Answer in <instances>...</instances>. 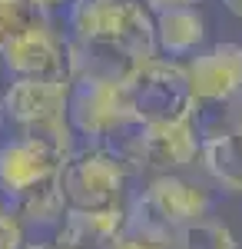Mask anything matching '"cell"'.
I'll list each match as a JSON object with an SVG mask.
<instances>
[{"instance_id":"cell-1","label":"cell","mask_w":242,"mask_h":249,"mask_svg":"<svg viewBox=\"0 0 242 249\" xmlns=\"http://www.w3.org/2000/svg\"><path fill=\"white\" fill-rule=\"evenodd\" d=\"M123 93L130 113L143 126H173L189 123L196 110V96L189 90L186 67L166 57L136 63L123 77Z\"/></svg>"},{"instance_id":"cell-2","label":"cell","mask_w":242,"mask_h":249,"mask_svg":"<svg viewBox=\"0 0 242 249\" xmlns=\"http://www.w3.org/2000/svg\"><path fill=\"white\" fill-rule=\"evenodd\" d=\"M126 176L116 160L100 153L93 146L73 150L70 160L60 166V196L67 213H110L123 210Z\"/></svg>"},{"instance_id":"cell-3","label":"cell","mask_w":242,"mask_h":249,"mask_svg":"<svg viewBox=\"0 0 242 249\" xmlns=\"http://www.w3.org/2000/svg\"><path fill=\"white\" fill-rule=\"evenodd\" d=\"M0 57H3V67L14 80H43V83L73 87V80L80 77L76 43L50 30V23H40L34 30H27Z\"/></svg>"},{"instance_id":"cell-4","label":"cell","mask_w":242,"mask_h":249,"mask_svg":"<svg viewBox=\"0 0 242 249\" xmlns=\"http://www.w3.org/2000/svg\"><path fill=\"white\" fill-rule=\"evenodd\" d=\"M67 120L76 136H86V143L96 146L123 123H130L133 113L126 107L123 80L100 77V73H80L70 87V107Z\"/></svg>"},{"instance_id":"cell-5","label":"cell","mask_w":242,"mask_h":249,"mask_svg":"<svg viewBox=\"0 0 242 249\" xmlns=\"http://www.w3.org/2000/svg\"><path fill=\"white\" fill-rule=\"evenodd\" d=\"M60 166H63L60 156H53L50 150H43L40 143L27 140V136L0 143V193L7 199V210L17 206L37 186L56 179Z\"/></svg>"},{"instance_id":"cell-6","label":"cell","mask_w":242,"mask_h":249,"mask_svg":"<svg viewBox=\"0 0 242 249\" xmlns=\"http://www.w3.org/2000/svg\"><path fill=\"white\" fill-rule=\"evenodd\" d=\"M133 206L143 210L149 219H156L163 230L176 232V230H183V226H189V223L206 219L212 199H209V193L203 186L186 183V179H179V176L169 173V176H156Z\"/></svg>"},{"instance_id":"cell-7","label":"cell","mask_w":242,"mask_h":249,"mask_svg":"<svg viewBox=\"0 0 242 249\" xmlns=\"http://www.w3.org/2000/svg\"><path fill=\"white\" fill-rule=\"evenodd\" d=\"M186 77L196 103H232L242 93V47L216 43L199 50L186 63Z\"/></svg>"},{"instance_id":"cell-8","label":"cell","mask_w":242,"mask_h":249,"mask_svg":"<svg viewBox=\"0 0 242 249\" xmlns=\"http://www.w3.org/2000/svg\"><path fill=\"white\" fill-rule=\"evenodd\" d=\"M0 96H3V116L14 120L20 130L67 120V107H70V87L43 83V80H10V87Z\"/></svg>"},{"instance_id":"cell-9","label":"cell","mask_w":242,"mask_h":249,"mask_svg":"<svg viewBox=\"0 0 242 249\" xmlns=\"http://www.w3.org/2000/svg\"><path fill=\"white\" fill-rule=\"evenodd\" d=\"M199 133L189 123H173V126H146L143 136V153H139V170H156L159 176H169L173 170H183L199 160Z\"/></svg>"},{"instance_id":"cell-10","label":"cell","mask_w":242,"mask_h":249,"mask_svg":"<svg viewBox=\"0 0 242 249\" xmlns=\"http://www.w3.org/2000/svg\"><path fill=\"white\" fill-rule=\"evenodd\" d=\"M126 230V210L110 213H67L53 243L67 249H113Z\"/></svg>"},{"instance_id":"cell-11","label":"cell","mask_w":242,"mask_h":249,"mask_svg":"<svg viewBox=\"0 0 242 249\" xmlns=\"http://www.w3.org/2000/svg\"><path fill=\"white\" fill-rule=\"evenodd\" d=\"M153 27H156V50H163L166 60L196 53L199 43L206 40V20L192 7H176V10L156 14Z\"/></svg>"},{"instance_id":"cell-12","label":"cell","mask_w":242,"mask_h":249,"mask_svg":"<svg viewBox=\"0 0 242 249\" xmlns=\"http://www.w3.org/2000/svg\"><path fill=\"white\" fill-rule=\"evenodd\" d=\"M203 170L229 193H242V136H209L199 143Z\"/></svg>"},{"instance_id":"cell-13","label":"cell","mask_w":242,"mask_h":249,"mask_svg":"<svg viewBox=\"0 0 242 249\" xmlns=\"http://www.w3.org/2000/svg\"><path fill=\"white\" fill-rule=\"evenodd\" d=\"M173 246L176 249H239L232 230L223 226L219 219H209V216L176 230L173 232Z\"/></svg>"},{"instance_id":"cell-14","label":"cell","mask_w":242,"mask_h":249,"mask_svg":"<svg viewBox=\"0 0 242 249\" xmlns=\"http://www.w3.org/2000/svg\"><path fill=\"white\" fill-rule=\"evenodd\" d=\"M40 23H47V17L30 0H0V53Z\"/></svg>"},{"instance_id":"cell-15","label":"cell","mask_w":242,"mask_h":249,"mask_svg":"<svg viewBox=\"0 0 242 249\" xmlns=\"http://www.w3.org/2000/svg\"><path fill=\"white\" fill-rule=\"evenodd\" d=\"M113 249H176V246H173V232L169 230L149 223L146 216L130 210L126 213V230H123V236L116 239Z\"/></svg>"},{"instance_id":"cell-16","label":"cell","mask_w":242,"mask_h":249,"mask_svg":"<svg viewBox=\"0 0 242 249\" xmlns=\"http://www.w3.org/2000/svg\"><path fill=\"white\" fill-rule=\"evenodd\" d=\"M23 223L7 206H0V249H23Z\"/></svg>"},{"instance_id":"cell-17","label":"cell","mask_w":242,"mask_h":249,"mask_svg":"<svg viewBox=\"0 0 242 249\" xmlns=\"http://www.w3.org/2000/svg\"><path fill=\"white\" fill-rule=\"evenodd\" d=\"M149 14H163V10H176V7H189V0H143Z\"/></svg>"},{"instance_id":"cell-18","label":"cell","mask_w":242,"mask_h":249,"mask_svg":"<svg viewBox=\"0 0 242 249\" xmlns=\"http://www.w3.org/2000/svg\"><path fill=\"white\" fill-rule=\"evenodd\" d=\"M229 133H236V136H242V100L232 107V126H229Z\"/></svg>"},{"instance_id":"cell-19","label":"cell","mask_w":242,"mask_h":249,"mask_svg":"<svg viewBox=\"0 0 242 249\" xmlns=\"http://www.w3.org/2000/svg\"><path fill=\"white\" fill-rule=\"evenodd\" d=\"M223 7L232 14V17H239L242 20V0H223Z\"/></svg>"},{"instance_id":"cell-20","label":"cell","mask_w":242,"mask_h":249,"mask_svg":"<svg viewBox=\"0 0 242 249\" xmlns=\"http://www.w3.org/2000/svg\"><path fill=\"white\" fill-rule=\"evenodd\" d=\"M23 249H67V246H60V243H30Z\"/></svg>"},{"instance_id":"cell-21","label":"cell","mask_w":242,"mask_h":249,"mask_svg":"<svg viewBox=\"0 0 242 249\" xmlns=\"http://www.w3.org/2000/svg\"><path fill=\"white\" fill-rule=\"evenodd\" d=\"M30 3H34V7H40V10L47 14L50 7H56V3H60V0H30Z\"/></svg>"},{"instance_id":"cell-22","label":"cell","mask_w":242,"mask_h":249,"mask_svg":"<svg viewBox=\"0 0 242 249\" xmlns=\"http://www.w3.org/2000/svg\"><path fill=\"white\" fill-rule=\"evenodd\" d=\"M0 123H3V96H0Z\"/></svg>"}]
</instances>
